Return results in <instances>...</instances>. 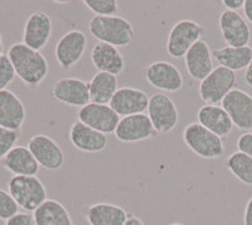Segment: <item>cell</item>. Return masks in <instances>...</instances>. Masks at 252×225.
Listing matches in <instances>:
<instances>
[{"label": "cell", "mask_w": 252, "mask_h": 225, "mask_svg": "<svg viewBox=\"0 0 252 225\" xmlns=\"http://www.w3.org/2000/svg\"><path fill=\"white\" fill-rule=\"evenodd\" d=\"M6 56L14 67L15 75L26 86L37 89L43 84L49 73L48 61L38 51L17 42L8 49Z\"/></svg>", "instance_id": "obj_1"}, {"label": "cell", "mask_w": 252, "mask_h": 225, "mask_svg": "<svg viewBox=\"0 0 252 225\" xmlns=\"http://www.w3.org/2000/svg\"><path fill=\"white\" fill-rule=\"evenodd\" d=\"M89 32L98 42L116 47H127L135 38L132 24L126 18L120 15L111 17H94L89 23Z\"/></svg>", "instance_id": "obj_2"}, {"label": "cell", "mask_w": 252, "mask_h": 225, "mask_svg": "<svg viewBox=\"0 0 252 225\" xmlns=\"http://www.w3.org/2000/svg\"><path fill=\"white\" fill-rule=\"evenodd\" d=\"M8 191L27 213H34L47 200L46 186L37 176H13L8 182Z\"/></svg>", "instance_id": "obj_3"}, {"label": "cell", "mask_w": 252, "mask_h": 225, "mask_svg": "<svg viewBox=\"0 0 252 225\" xmlns=\"http://www.w3.org/2000/svg\"><path fill=\"white\" fill-rule=\"evenodd\" d=\"M183 141L194 154L204 159H215L223 156V139L201 125L198 121L189 123L183 130Z\"/></svg>", "instance_id": "obj_4"}, {"label": "cell", "mask_w": 252, "mask_h": 225, "mask_svg": "<svg viewBox=\"0 0 252 225\" xmlns=\"http://www.w3.org/2000/svg\"><path fill=\"white\" fill-rule=\"evenodd\" d=\"M206 29L192 19H182L174 24L166 38V52L173 58L186 57L187 52L202 39Z\"/></svg>", "instance_id": "obj_5"}, {"label": "cell", "mask_w": 252, "mask_h": 225, "mask_svg": "<svg viewBox=\"0 0 252 225\" xmlns=\"http://www.w3.org/2000/svg\"><path fill=\"white\" fill-rule=\"evenodd\" d=\"M237 82L236 73L226 67L217 66L204 80L199 82L198 94L207 105H217L235 89Z\"/></svg>", "instance_id": "obj_6"}, {"label": "cell", "mask_w": 252, "mask_h": 225, "mask_svg": "<svg viewBox=\"0 0 252 225\" xmlns=\"http://www.w3.org/2000/svg\"><path fill=\"white\" fill-rule=\"evenodd\" d=\"M148 115L157 134L170 133L174 130L179 121L177 105L165 93H155L150 96Z\"/></svg>", "instance_id": "obj_7"}, {"label": "cell", "mask_w": 252, "mask_h": 225, "mask_svg": "<svg viewBox=\"0 0 252 225\" xmlns=\"http://www.w3.org/2000/svg\"><path fill=\"white\" fill-rule=\"evenodd\" d=\"M87 48V37L82 31L72 29L58 39L56 43L55 56L62 70L73 69L83 57Z\"/></svg>", "instance_id": "obj_8"}, {"label": "cell", "mask_w": 252, "mask_h": 225, "mask_svg": "<svg viewBox=\"0 0 252 225\" xmlns=\"http://www.w3.org/2000/svg\"><path fill=\"white\" fill-rule=\"evenodd\" d=\"M144 77L153 87L163 93H177L184 84L179 69L166 61H157L148 65L144 70Z\"/></svg>", "instance_id": "obj_9"}, {"label": "cell", "mask_w": 252, "mask_h": 225, "mask_svg": "<svg viewBox=\"0 0 252 225\" xmlns=\"http://www.w3.org/2000/svg\"><path fill=\"white\" fill-rule=\"evenodd\" d=\"M27 147L35 161L44 170L57 171L64 163V152L53 138L47 134H35L28 141Z\"/></svg>", "instance_id": "obj_10"}, {"label": "cell", "mask_w": 252, "mask_h": 225, "mask_svg": "<svg viewBox=\"0 0 252 225\" xmlns=\"http://www.w3.org/2000/svg\"><path fill=\"white\" fill-rule=\"evenodd\" d=\"M52 96L68 107L83 108L91 103L89 82L78 77H62L57 80L51 90Z\"/></svg>", "instance_id": "obj_11"}, {"label": "cell", "mask_w": 252, "mask_h": 225, "mask_svg": "<svg viewBox=\"0 0 252 225\" xmlns=\"http://www.w3.org/2000/svg\"><path fill=\"white\" fill-rule=\"evenodd\" d=\"M77 116L78 121L106 136L115 133L121 119L110 105L94 104V103H90L81 108Z\"/></svg>", "instance_id": "obj_12"}, {"label": "cell", "mask_w": 252, "mask_h": 225, "mask_svg": "<svg viewBox=\"0 0 252 225\" xmlns=\"http://www.w3.org/2000/svg\"><path fill=\"white\" fill-rule=\"evenodd\" d=\"M222 108L227 112L237 129L252 130V96L241 89H233L222 101Z\"/></svg>", "instance_id": "obj_13"}, {"label": "cell", "mask_w": 252, "mask_h": 225, "mask_svg": "<svg viewBox=\"0 0 252 225\" xmlns=\"http://www.w3.org/2000/svg\"><path fill=\"white\" fill-rule=\"evenodd\" d=\"M52 19L43 10H35L26 20L23 29V43L29 48L40 52L51 39Z\"/></svg>", "instance_id": "obj_14"}, {"label": "cell", "mask_w": 252, "mask_h": 225, "mask_svg": "<svg viewBox=\"0 0 252 225\" xmlns=\"http://www.w3.org/2000/svg\"><path fill=\"white\" fill-rule=\"evenodd\" d=\"M114 134L123 143H138L153 138L157 132L149 115L143 112L121 118Z\"/></svg>", "instance_id": "obj_15"}, {"label": "cell", "mask_w": 252, "mask_h": 225, "mask_svg": "<svg viewBox=\"0 0 252 225\" xmlns=\"http://www.w3.org/2000/svg\"><path fill=\"white\" fill-rule=\"evenodd\" d=\"M220 35L224 42L231 47L249 46L251 40V29L247 20L238 12L224 10L218 18Z\"/></svg>", "instance_id": "obj_16"}, {"label": "cell", "mask_w": 252, "mask_h": 225, "mask_svg": "<svg viewBox=\"0 0 252 225\" xmlns=\"http://www.w3.org/2000/svg\"><path fill=\"white\" fill-rule=\"evenodd\" d=\"M149 99L148 94L143 90L124 86L119 87L109 105L119 116L124 118L135 114H143L149 107Z\"/></svg>", "instance_id": "obj_17"}, {"label": "cell", "mask_w": 252, "mask_h": 225, "mask_svg": "<svg viewBox=\"0 0 252 225\" xmlns=\"http://www.w3.org/2000/svg\"><path fill=\"white\" fill-rule=\"evenodd\" d=\"M27 118L26 105L15 93L5 89L0 91V127L19 132Z\"/></svg>", "instance_id": "obj_18"}, {"label": "cell", "mask_w": 252, "mask_h": 225, "mask_svg": "<svg viewBox=\"0 0 252 225\" xmlns=\"http://www.w3.org/2000/svg\"><path fill=\"white\" fill-rule=\"evenodd\" d=\"M69 141L73 147L85 153L103 152L109 146L106 134L92 129L78 120L71 125Z\"/></svg>", "instance_id": "obj_19"}, {"label": "cell", "mask_w": 252, "mask_h": 225, "mask_svg": "<svg viewBox=\"0 0 252 225\" xmlns=\"http://www.w3.org/2000/svg\"><path fill=\"white\" fill-rule=\"evenodd\" d=\"M184 60H186V67L189 76L199 82L215 70L212 51L208 42L204 39L198 40L187 52Z\"/></svg>", "instance_id": "obj_20"}, {"label": "cell", "mask_w": 252, "mask_h": 225, "mask_svg": "<svg viewBox=\"0 0 252 225\" xmlns=\"http://www.w3.org/2000/svg\"><path fill=\"white\" fill-rule=\"evenodd\" d=\"M197 120L220 138H227L232 133L233 123L222 105H203L198 109Z\"/></svg>", "instance_id": "obj_21"}, {"label": "cell", "mask_w": 252, "mask_h": 225, "mask_svg": "<svg viewBox=\"0 0 252 225\" xmlns=\"http://www.w3.org/2000/svg\"><path fill=\"white\" fill-rule=\"evenodd\" d=\"M91 61L98 73L118 76L125 70V58L119 48L103 42H97L92 47Z\"/></svg>", "instance_id": "obj_22"}, {"label": "cell", "mask_w": 252, "mask_h": 225, "mask_svg": "<svg viewBox=\"0 0 252 225\" xmlns=\"http://www.w3.org/2000/svg\"><path fill=\"white\" fill-rule=\"evenodd\" d=\"M1 166L14 176H37L40 168L27 146H15L4 157Z\"/></svg>", "instance_id": "obj_23"}, {"label": "cell", "mask_w": 252, "mask_h": 225, "mask_svg": "<svg viewBox=\"0 0 252 225\" xmlns=\"http://www.w3.org/2000/svg\"><path fill=\"white\" fill-rule=\"evenodd\" d=\"M129 214L124 208L109 202H98L89 206L86 220L90 225H124Z\"/></svg>", "instance_id": "obj_24"}, {"label": "cell", "mask_w": 252, "mask_h": 225, "mask_svg": "<svg viewBox=\"0 0 252 225\" xmlns=\"http://www.w3.org/2000/svg\"><path fill=\"white\" fill-rule=\"evenodd\" d=\"M213 58L220 66L226 67L233 73L246 70L252 60V47L226 46L212 51Z\"/></svg>", "instance_id": "obj_25"}, {"label": "cell", "mask_w": 252, "mask_h": 225, "mask_svg": "<svg viewBox=\"0 0 252 225\" xmlns=\"http://www.w3.org/2000/svg\"><path fill=\"white\" fill-rule=\"evenodd\" d=\"M33 215L37 225H75L66 206L56 199H47Z\"/></svg>", "instance_id": "obj_26"}, {"label": "cell", "mask_w": 252, "mask_h": 225, "mask_svg": "<svg viewBox=\"0 0 252 225\" xmlns=\"http://www.w3.org/2000/svg\"><path fill=\"white\" fill-rule=\"evenodd\" d=\"M118 76L106 73H97L89 82L90 99L94 104L109 105L119 90Z\"/></svg>", "instance_id": "obj_27"}, {"label": "cell", "mask_w": 252, "mask_h": 225, "mask_svg": "<svg viewBox=\"0 0 252 225\" xmlns=\"http://www.w3.org/2000/svg\"><path fill=\"white\" fill-rule=\"evenodd\" d=\"M226 167L240 182L252 186V158L245 153L236 150L226 159Z\"/></svg>", "instance_id": "obj_28"}, {"label": "cell", "mask_w": 252, "mask_h": 225, "mask_svg": "<svg viewBox=\"0 0 252 225\" xmlns=\"http://www.w3.org/2000/svg\"><path fill=\"white\" fill-rule=\"evenodd\" d=\"M83 4L97 17H111L119 12V1L116 0H85Z\"/></svg>", "instance_id": "obj_29"}, {"label": "cell", "mask_w": 252, "mask_h": 225, "mask_svg": "<svg viewBox=\"0 0 252 225\" xmlns=\"http://www.w3.org/2000/svg\"><path fill=\"white\" fill-rule=\"evenodd\" d=\"M19 213V206L9 193V191L0 188V220H8Z\"/></svg>", "instance_id": "obj_30"}, {"label": "cell", "mask_w": 252, "mask_h": 225, "mask_svg": "<svg viewBox=\"0 0 252 225\" xmlns=\"http://www.w3.org/2000/svg\"><path fill=\"white\" fill-rule=\"evenodd\" d=\"M19 132L0 127V161H3L4 157L17 146Z\"/></svg>", "instance_id": "obj_31"}, {"label": "cell", "mask_w": 252, "mask_h": 225, "mask_svg": "<svg viewBox=\"0 0 252 225\" xmlns=\"http://www.w3.org/2000/svg\"><path fill=\"white\" fill-rule=\"evenodd\" d=\"M15 71L6 55L0 57V91L5 90L15 78Z\"/></svg>", "instance_id": "obj_32"}, {"label": "cell", "mask_w": 252, "mask_h": 225, "mask_svg": "<svg viewBox=\"0 0 252 225\" xmlns=\"http://www.w3.org/2000/svg\"><path fill=\"white\" fill-rule=\"evenodd\" d=\"M5 225H37L34 215L32 213H17L10 219L5 220Z\"/></svg>", "instance_id": "obj_33"}, {"label": "cell", "mask_w": 252, "mask_h": 225, "mask_svg": "<svg viewBox=\"0 0 252 225\" xmlns=\"http://www.w3.org/2000/svg\"><path fill=\"white\" fill-rule=\"evenodd\" d=\"M237 150L252 158V132H245L238 137Z\"/></svg>", "instance_id": "obj_34"}, {"label": "cell", "mask_w": 252, "mask_h": 225, "mask_svg": "<svg viewBox=\"0 0 252 225\" xmlns=\"http://www.w3.org/2000/svg\"><path fill=\"white\" fill-rule=\"evenodd\" d=\"M227 10H232V12H237L238 9L244 8L245 0H223L222 1Z\"/></svg>", "instance_id": "obj_35"}, {"label": "cell", "mask_w": 252, "mask_h": 225, "mask_svg": "<svg viewBox=\"0 0 252 225\" xmlns=\"http://www.w3.org/2000/svg\"><path fill=\"white\" fill-rule=\"evenodd\" d=\"M244 225H252V196L249 199L245 208Z\"/></svg>", "instance_id": "obj_36"}, {"label": "cell", "mask_w": 252, "mask_h": 225, "mask_svg": "<svg viewBox=\"0 0 252 225\" xmlns=\"http://www.w3.org/2000/svg\"><path fill=\"white\" fill-rule=\"evenodd\" d=\"M244 14L247 23L252 24V0H245L244 4Z\"/></svg>", "instance_id": "obj_37"}, {"label": "cell", "mask_w": 252, "mask_h": 225, "mask_svg": "<svg viewBox=\"0 0 252 225\" xmlns=\"http://www.w3.org/2000/svg\"><path fill=\"white\" fill-rule=\"evenodd\" d=\"M244 80L250 87H252V60H251V62H250L249 66H247V69L245 70Z\"/></svg>", "instance_id": "obj_38"}, {"label": "cell", "mask_w": 252, "mask_h": 225, "mask_svg": "<svg viewBox=\"0 0 252 225\" xmlns=\"http://www.w3.org/2000/svg\"><path fill=\"white\" fill-rule=\"evenodd\" d=\"M124 225H145V224H144V222L140 219V218L135 217V215H129V218H127V220H126Z\"/></svg>", "instance_id": "obj_39"}, {"label": "cell", "mask_w": 252, "mask_h": 225, "mask_svg": "<svg viewBox=\"0 0 252 225\" xmlns=\"http://www.w3.org/2000/svg\"><path fill=\"white\" fill-rule=\"evenodd\" d=\"M4 56V43H3V37H1V33H0V57Z\"/></svg>", "instance_id": "obj_40"}, {"label": "cell", "mask_w": 252, "mask_h": 225, "mask_svg": "<svg viewBox=\"0 0 252 225\" xmlns=\"http://www.w3.org/2000/svg\"><path fill=\"white\" fill-rule=\"evenodd\" d=\"M170 225H184V224H182V223H173V224Z\"/></svg>", "instance_id": "obj_41"}]
</instances>
